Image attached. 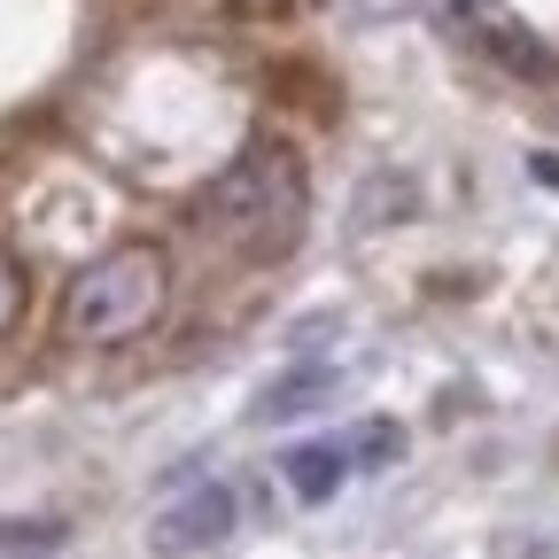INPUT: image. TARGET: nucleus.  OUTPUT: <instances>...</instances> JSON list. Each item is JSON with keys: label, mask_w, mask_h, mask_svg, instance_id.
<instances>
[{"label": "nucleus", "mask_w": 559, "mask_h": 559, "mask_svg": "<svg viewBox=\"0 0 559 559\" xmlns=\"http://www.w3.org/2000/svg\"><path fill=\"white\" fill-rule=\"evenodd\" d=\"M304 210H311V187H304V156L288 140H249V148L202 187L194 202V226L210 241H226L241 257H272L304 234Z\"/></svg>", "instance_id": "f257e3e1"}, {"label": "nucleus", "mask_w": 559, "mask_h": 559, "mask_svg": "<svg viewBox=\"0 0 559 559\" xmlns=\"http://www.w3.org/2000/svg\"><path fill=\"white\" fill-rule=\"evenodd\" d=\"M164 304H171V257L156 241H124L62 288V334L86 349H124L164 319Z\"/></svg>", "instance_id": "f03ea898"}, {"label": "nucleus", "mask_w": 559, "mask_h": 559, "mask_svg": "<svg viewBox=\"0 0 559 559\" xmlns=\"http://www.w3.org/2000/svg\"><path fill=\"white\" fill-rule=\"evenodd\" d=\"M234 536V489L226 481H194L179 489V498L148 521V544L164 559H187V551H210V544H226Z\"/></svg>", "instance_id": "7ed1b4c3"}, {"label": "nucleus", "mask_w": 559, "mask_h": 559, "mask_svg": "<svg viewBox=\"0 0 559 559\" xmlns=\"http://www.w3.org/2000/svg\"><path fill=\"white\" fill-rule=\"evenodd\" d=\"M342 396V373L334 366H304V373H288L280 389H264L249 412L257 419H304V412H319V404H334Z\"/></svg>", "instance_id": "20e7f679"}, {"label": "nucleus", "mask_w": 559, "mask_h": 559, "mask_svg": "<svg viewBox=\"0 0 559 559\" xmlns=\"http://www.w3.org/2000/svg\"><path fill=\"white\" fill-rule=\"evenodd\" d=\"M342 474H349V451H334V443H304V451H288V489L304 506H326L334 489H342Z\"/></svg>", "instance_id": "39448f33"}, {"label": "nucleus", "mask_w": 559, "mask_h": 559, "mask_svg": "<svg viewBox=\"0 0 559 559\" xmlns=\"http://www.w3.org/2000/svg\"><path fill=\"white\" fill-rule=\"evenodd\" d=\"M62 528L55 521H0V551H55Z\"/></svg>", "instance_id": "423d86ee"}, {"label": "nucleus", "mask_w": 559, "mask_h": 559, "mask_svg": "<svg viewBox=\"0 0 559 559\" xmlns=\"http://www.w3.org/2000/svg\"><path fill=\"white\" fill-rule=\"evenodd\" d=\"M16 319H24V264L0 249V334H9Z\"/></svg>", "instance_id": "0eeeda50"}, {"label": "nucleus", "mask_w": 559, "mask_h": 559, "mask_svg": "<svg viewBox=\"0 0 559 559\" xmlns=\"http://www.w3.org/2000/svg\"><path fill=\"white\" fill-rule=\"evenodd\" d=\"M396 451H404V436L389 428V419H366V428H358V459H366V466H389Z\"/></svg>", "instance_id": "6e6552de"}, {"label": "nucleus", "mask_w": 559, "mask_h": 559, "mask_svg": "<svg viewBox=\"0 0 559 559\" xmlns=\"http://www.w3.org/2000/svg\"><path fill=\"white\" fill-rule=\"evenodd\" d=\"M528 171H536V179H551V187H559V156H536V164H528Z\"/></svg>", "instance_id": "1a4fd4ad"}]
</instances>
